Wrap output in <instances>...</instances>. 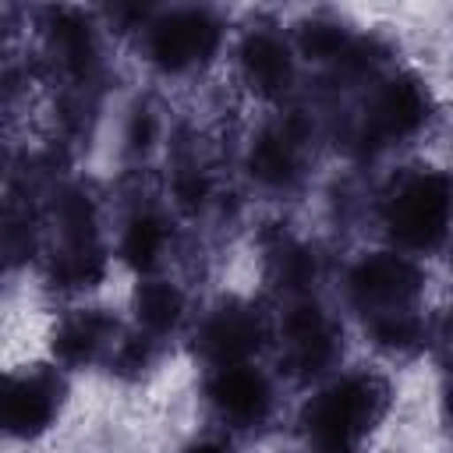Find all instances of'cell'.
Wrapping results in <instances>:
<instances>
[{"instance_id":"3","label":"cell","mask_w":453,"mask_h":453,"mask_svg":"<svg viewBox=\"0 0 453 453\" xmlns=\"http://www.w3.org/2000/svg\"><path fill=\"white\" fill-rule=\"evenodd\" d=\"M195 453H219V449H212V446H202V449H195Z\"/></svg>"},{"instance_id":"1","label":"cell","mask_w":453,"mask_h":453,"mask_svg":"<svg viewBox=\"0 0 453 453\" xmlns=\"http://www.w3.org/2000/svg\"><path fill=\"white\" fill-rule=\"evenodd\" d=\"M442 216H446V191L439 184H418L400 198L396 226H400V234L425 241L432 230H439Z\"/></svg>"},{"instance_id":"2","label":"cell","mask_w":453,"mask_h":453,"mask_svg":"<svg viewBox=\"0 0 453 453\" xmlns=\"http://www.w3.org/2000/svg\"><path fill=\"white\" fill-rule=\"evenodd\" d=\"M219 396H223V403H226L230 411L244 414V411H255L262 389H258V379H251V375H244V372H230V375L219 382Z\"/></svg>"}]
</instances>
